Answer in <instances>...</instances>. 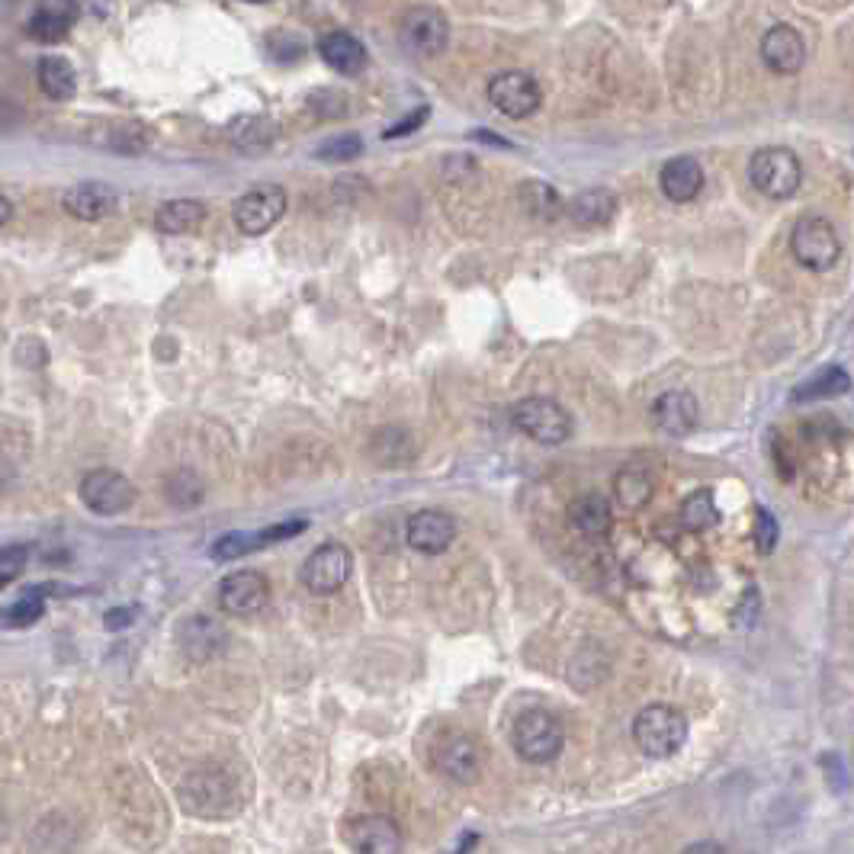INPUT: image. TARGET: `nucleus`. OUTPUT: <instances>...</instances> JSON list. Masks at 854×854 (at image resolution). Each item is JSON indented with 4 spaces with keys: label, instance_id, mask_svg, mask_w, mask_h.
Returning <instances> with one entry per match:
<instances>
[{
    "label": "nucleus",
    "instance_id": "nucleus-1",
    "mask_svg": "<svg viewBox=\"0 0 854 854\" xmlns=\"http://www.w3.org/2000/svg\"><path fill=\"white\" fill-rule=\"evenodd\" d=\"M177 797L187 813H193L200 819H228L238 809H244L241 781L234 771H228L222 765H203V768L190 771L180 781Z\"/></svg>",
    "mask_w": 854,
    "mask_h": 854
},
{
    "label": "nucleus",
    "instance_id": "nucleus-2",
    "mask_svg": "<svg viewBox=\"0 0 854 854\" xmlns=\"http://www.w3.org/2000/svg\"><path fill=\"white\" fill-rule=\"evenodd\" d=\"M512 745L524 761L550 765L560 758V751L566 745V726L556 713H550L543 707H530L514 720Z\"/></svg>",
    "mask_w": 854,
    "mask_h": 854
},
{
    "label": "nucleus",
    "instance_id": "nucleus-3",
    "mask_svg": "<svg viewBox=\"0 0 854 854\" xmlns=\"http://www.w3.org/2000/svg\"><path fill=\"white\" fill-rule=\"evenodd\" d=\"M633 739L649 758H672L687 742V720L669 703H649L633 720Z\"/></svg>",
    "mask_w": 854,
    "mask_h": 854
},
{
    "label": "nucleus",
    "instance_id": "nucleus-4",
    "mask_svg": "<svg viewBox=\"0 0 854 854\" xmlns=\"http://www.w3.org/2000/svg\"><path fill=\"white\" fill-rule=\"evenodd\" d=\"M748 180L768 200H791L803 183V168L791 148L768 145L748 158Z\"/></svg>",
    "mask_w": 854,
    "mask_h": 854
},
{
    "label": "nucleus",
    "instance_id": "nucleus-5",
    "mask_svg": "<svg viewBox=\"0 0 854 854\" xmlns=\"http://www.w3.org/2000/svg\"><path fill=\"white\" fill-rule=\"evenodd\" d=\"M512 421L517 431H524L530 441L546 444V447H560L572 437L569 411L546 396H527L517 401L512 408Z\"/></svg>",
    "mask_w": 854,
    "mask_h": 854
},
{
    "label": "nucleus",
    "instance_id": "nucleus-6",
    "mask_svg": "<svg viewBox=\"0 0 854 854\" xmlns=\"http://www.w3.org/2000/svg\"><path fill=\"white\" fill-rule=\"evenodd\" d=\"M791 251L806 270H832L842 257V241L835 226L826 216H803L791 231Z\"/></svg>",
    "mask_w": 854,
    "mask_h": 854
},
{
    "label": "nucleus",
    "instance_id": "nucleus-7",
    "mask_svg": "<svg viewBox=\"0 0 854 854\" xmlns=\"http://www.w3.org/2000/svg\"><path fill=\"white\" fill-rule=\"evenodd\" d=\"M286 206H289V196H286L280 183H257L244 196L234 200L231 219H234L238 231L257 238V234H267L284 219Z\"/></svg>",
    "mask_w": 854,
    "mask_h": 854
},
{
    "label": "nucleus",
    "instance_id": "nucleus-8",
    "mask_svg": "<svg viewBox=\"0 0 854 854\" xmlns=\"http://www.w3.org/2000/svg\"><path fill=\"white\" fill-rule=\"evenodd\" d=\"M489 104L508 119H527L540 110L543 91L527 71H502L489 81Z\"/></svg>",
    "mask_w": 854,
    "mask_h": 854
},
{
    "label": "nucleus",
    "instance_id": "nucleus-9",
    "mask_svg": "<svg viewBox=\"0 0 854 854\" xmlns=\"http://www.w3.org/2000/svg\"><path fill=\"white\" fill-rule=\"evenodd\" d=\"M81 502L100 517L129 512L135 505V485L116 469H91L77 489Z\"/></svg>",
    "mask_w": 854,
    "mask_h": 854
},
{
    "label": "nucleus",
    "instance_id": "nucleus-10",
    "mask_svg": "<svg viewBox=\"0 0 854 854\" xmlns=\"http://www.w3.org/2000/svg\"><path fill=\"white\" fill-rule=\"evenodd\" d=\"M434 768L450 778L454 784H472L479 774H482V765H485V755H482V745L472 739L469 733H444L441 739L434 742Z\"/></svg>",
    "mask_w": 854,
    "mask_h": 854
},
{
    "label": "nucleus",
    "instance_id": "nucleus-11",
    "mask_svg": "<svg viewBox=\"0 0 854 854\" xmlns=\"http://www.w3.org/2000/svg\"><path fill=\"white\" fill-rule=\"evenodd\" d=\"M401 43L408 52L424 58H437L447 52L450 43V23L437 7H411L401 16Z\"/></svg>",
    "mask_w": 854,
    "mask_h": 854
},
{
    "label": "nucleus",
    "instance_id": "nucleus-12",
    "mask_svg": "<svg viewBox=\"0 0 854 854\" xmlns=\"http://www.w3.org/2000/svg\"><path fill=\"white\" fill-rule=\"evenodd\" d=\"M353 572V553L344 543H322L302 566V585L312 594H335Z\"/></svg>",
    "mask_w": 854,
    "mask_h": 854
},
{
    "label": "nucleus",
    "instance_id": "nucleus-13",
    "mask_svg": "<svg viewBox=\"0 0 854 854\" xmlns=\"http://www.w3.org/2000/svg\"><path fill=\"white\" fill-rule=\"evenodd\" d=\"M270 598V581L257 569H238L219 581V608L228 617H251Z\"/></svg>",
    "mask_w": 854,
    "mask_h": 854
},
{
    "label": "nucleus",
    "instance_id": "nucleus-14",
    "mask_svg": "<svg viewBox=\"0 0 854 854\" xmlns=\"http://www.w3.org/2000/svg\"><path fill=\"white\" fill-rule=\"evenodd\" d=\"M405 537L408 546L428 556H441L450 550L456 540V520L454 514L437 512V508H424V512L411 514L405 524Z\"/></svg>",
    "mask_w": 854,
    "mask_h": 854
},
{
    "label": "nucleus",
    "instance_id": "nucleus-15",
    "mask_svg": "<svg viewBox=\"0 0 854 854\" xmlns=\"http://www.w3.org/2000/svg\"><path fill=\"white\" fill-rule=\"evenodd\" d=\"M347 845L357 854H401V829L389 816H360L347 826Z\"/></svg>",
    "mask_w": 854,
    "mask_h": 854
},
{
    "label": "nucleus",
    "instance_id": "nucleus-16",
    "mask_svg": "<svg viewBox=\"0 0 854 854\" xmlns=\"http://www.w3.org/2000/svg\"><path fill=\"white\" fill-rule=\"evenodd\" d=\"M305 530V520H286V524H274L267 530H254V533H226L213 543L209 556L219 560V563H231V560H241L248 553H257L270 543H280V540H292L296 533Z\"/></svg>",
    "mask_w": 854,
    "mask_h": 854
},
{
    "label": "nucleus",
    "instance_id": "nucleus-17",
    "mask_svg": "<svg viewBox=\"0 0 854 854\" xmlns=\"http://www.w3.org/2000/svg\"><path fill=\"white\" fill-rule=\"evenodd\" d=\"M761 61L774 71V74H797L799 68L806 64V39L799 36L794 26L778 23L761 36Z\"/></svg>",
    "mask_w": 854,
    "mask_h": 854
},
{
    "label": "nucleus",
    "instance_id": "nucleus-18",
    "mask_svg": "<svg viewBox=\"0 0 854 854\" xmlns=\"http://www.w3.org/2000/svg\"><path fill=\"white\" fill-rule=\"evenodd\" d=\"M652 424H655L665 437L682 441V437L697 431V424H700V405H697V399H694L690 393L672 389V393L659 396L655 405H652Z\"/></svg>",
    "mask_w": 854,
    "mask_h": 854
},
{
    "label": "nucleus",
    "instance_id": "nucleus-19",
    "mask_svg": "<svg viewBox=\"0 0 854 854\" xmlns=\"http://www.w3.org/2000/svg\"><path fill=\"white\" fill-rule=\"evenodd\" d=\"M116 203H119V196H116L113 187L97 183V180L74 183V187L64 190V196H61L64 213L74 216V219H81V222H100V219L113 216Z\"/></svg>",
    "mask_w": 854,
    "mask_h": 854
},
{
    "label": "nucleus",
    "instance_id": "nucleus-20",
    "mask_svg": "<svg viewBox=\"0 0 854 854\" xmlns=\"http://www.w3.org/2000/svg\"><path fill=\"white\" fill-rule=\"evenodd\" d=\"M315 49H318V58H322L332 71L344 74V77L360 74V71L366 68V46H363L353 33L332 29V33H325V36L318 39Z\"/></svg>",
    "mask_w": 854,
    "mask_h": 854
},
{
    "label": "nucleus",
    "instance_id": "nucleus-21",
    "mask_svg": "<svg viewBox=\"0 0 854 854\" xmlns=\"http://www.w3.org/2000/svg\"><path fill=\"white\" fill-rule=\"evenodd\" d=\"M659 187L672 203H690L703 190V165L690 155H678V158L662 165Z\"/></svg>",
    "mask_w": 854,
    "mask_h": 854
},
{
    "label": "nucleus",
    "instance_id": "nucleus-22",
    "mask_svg": "<svg viewBox=\"0 0 854 854\" xmlns=\"http://www.w3.org/2000/svg\"><path fill=\"white\" fill-rule=\"evenodd\" d=\"M74 20H77V7H74V3H46V7H39V10L29 16L26 36L36 39V43L52 46V43H61V39L71 33Z\"/></svg>",
    "mask_w": 854,
    "mask_h": 854
},
{
    "label": "nucleus",
    "instance_id": "nucleus-23",
    "mask_svg": "<svg viewBox=\"0 0 854 854\" xmlns=\"http://www.w3.org/2000/svg\"><path fill=\"white\" fill-rule=\"evenodd\" d=\"M113 809L119 816L122 832L132 835V839H135V832H161L165 829L161 822H155V816L165 819L158 797H113Z\"/></svg>",
    "mask_w": 854,
    "mask_h": 854
},
{
    "label": "nucleus",
    "instance_id": "nucleus-24",
    "mask_svg": "<svg viewBox=\"0 0 854 854\" xmlns=\"http://www.w3.org/2000/svg\"><path fill=\"white\" fill-rule=\"evenodd\" d=\"M226 629L209 617H190L180 627V646L190 659H213L226 646Z\"/></svg>",
    "mask_w": 854,
    "mask_h": 854
},
{
    "label": "nucleus",
    "instance_id": "nucleus-25",
    "mask_svg": "<svg viewBox=\"0 0 854 854\" xmlns=\"http://www.w3.org/2000/svg\"><path fill=\"white\" fill-rule=\"evenodd\" d=\"M569 213L578 226H608V222L617 216V196H614L608 187L585 190V193H578V196L572 200Z\"/></svg>",
    "mask_w": 854,
    "mask_h": 854
},
{
    "label": "nucleus",
    "instance_id": "nucleus-26",
    "mask_svg": "<svg viewBox=\"0 0 854 854\" xmlns=\"http://www.w3.org/2000/svg\"><path fill=\"white\" fill-rule=\"evenodd\" d=\"M206 222V206L200 200H171L155 213V228L165 234H190Z\"/></svg>",
    "mask_w": 854,
    "mask_h": 854
},
{
    "label": "nucleus",
    "instance_id": "nucleus-27",
    "mask_svg": "<svg viewBox=\"0 0 854 854\" xmlns=\"http://www.w3.org/2000/svg\"><path fill=\"white\" fill-rule=\"evenodd\" d=\"M652 492H655L652 476L642 466H627L614 479V495H617L621 508H627V512H642L652 502Z\"/></svg>",
    "mask_w": 854,
    "mask_h": 854
},
{
    "label": "nucleus",
    "instance_id": "nucleus-28",
    "mask_svg": "<svg viewBox=\"0 0 854 854\" xmlns=\"http://www.w3.org/2000/svg\"><path fill=\"white\" fill-rule=\"evenodd\" d=\"M36 77H39V87L49 100H71L74 91H77V74H74L71 61L58 56L43 58Z\"/></svg>",
    "mask_w": 854,
    "mask_h": 854
},
{
    "label": "nucleus",
    "instance_id": "nucleus-29",
    "mask_svg": "<svg viewBox=\"0 0 854 854\" xmlns=\"http://www.w3.org/2000/svg\"><path fill=\"white\" fill-rule=\"evenodd\" d=\"M277 139V125L264 116H244L231 125V145L244 155H261Z\"/></svg>",
    "mask_w": 854,
    "mask_h": 854
},
{
    "label": "nucleus",
    "instance_id": "nucleus-30",
    "mask_svg": "<svg viewBox=\"0 0 854 854\" xmlns=\"http://www.w3.org/2000/svg\"><path fill=\"white\" fill-rule=\"evenodd\" d=\"M569 517L572 524H575L585 537H601V533H608V527H611V508H608V502H604L601 495H594V492L575 498L569 505Z\"/></svg>",
    "mask_w": 854,
    "mask_h": 854
},
{
    "label": "nucleus",
    "instance_id": "nucleus-31",
    "mask_svg": "<svg viewBox=\"0 0 854 854\" xmlns=\"http://www.w3.org/2000/svg\"><path fill=\"white\" fill-rule=\"evenodd\" d=\"M849 386H852L849 373H845L842 366H829V370L816 373L813 380L799 383L797 389H794V396H791V399H794V401L835 399V396H845V393H849Z\"/></svg>",
    "mask_w": 854,
    "mask_h": 854
},
{
    "label": "nucleus",
    "instance_id": "nucleus-32",
    "mask_svg": "<svg viewBox=\"0 0 854 854\" xmlns=\"http://www.w3.org/2000/svg\"><path fill=\"white\" fill-rule=\"evenodd\" d=\"M520 203H524V209H527L533 219H540V222H553V219L563 216V200H560V193H556L550 183H543V180H527V183L520 187Z\"/></svg>",
    "mask_w": 854,
    "mask_h": 854
},
{
    "label": "nucleus",
    "instance_id": "nucleus-33",
    "mask_svg": "<svg viewBox=\"0 0 854 854\" xmlns=\"http://www.w3.org/2000/svg\"><path fill=\"white\" fill-rule=\"evenodd\" d=\"M678 520H682L684 530H690V533L710 530V527L720 520L717 502H713V492H710V489H697V492H690V495L682 502Z\"/></svg>",
    "mask_w": 854,
    "mask_h": 854
},
{
    "label": "nucleus",
    "instance_id": "nucleus-34",
    "mask_svg": "<svg viewBox=\"0 0 854 854\" xmlns=\"http://www.w3.org/2000/svg\"><path fill=\"white\" fill-rule=\"evenodd\" d=\"M43 614H46V598H43V591L36 588V591H29L26 598H20V601H13L10 608L0 611V627L3 629L33 627Z\"/></svg>",
    "mask_w": 854,
    "mask_h": 854
},
{
    "label": "nucleus",
    "instance_id": "nucleus-35",
    "mask_svg": "<svg viewBox=\"0 0 854 854\" xmlns=\"http://www.w3.org/2000/svg\"><path fill=\"white\" fill-rule=\"evenodd\" d=\"M357 155H363V142H360V135H353V132L338 135V139H328V142L318 145V152H315V158H322V161H350V158H357Z\"/></svg>",
    "mask_w": 854,
    "mask_h": 854
},
{
    "label": "nucleus",
    "instance_id": "nucleus-36",
    "mask_svg": "<svg viewBox=\"0 0 854 854\" xmlns=\"http://www.w3.org/2000/svg\"><path fill=\"white\" fill-rule=\"evenodd\" d=\"M26 560H29V550H26V546H7V550H0V588H7L20 572L26 569Z\"/></svg>",
    "mask_w": 854,
    "mask_h": 854
},
{
    "label": "nucleus",
    "instance_id": "nucleus-37",
    "mask_svg": "<svg viewBox=\"0 0 854 854\" xmlns=\"http://www.w3.org/2000/svg\"><path fill=\"white\" fill-rule=\"evenodd\" d=\"M778 520L768 508H755V540H758V550L761 553H771L774 543H778Z\"/></svg>",
    "mask_w": 854,
    "mask_h": 854
},
{
    "label": "nucleus",
    "instance_id": "nucleus-38",
    "mask_svg": "<svg viewBox=\"0 0 854 854\" xmlns=\"http://www.w3.org/2000/svg\"><path fill=\"white\" fill-rule=\"evenodd\" d=\"M424 119H428V107H421V110H414L408 119H401V122H396V125H389V129L383 132V139H401V135H411L414 129H421Z\"/></svg>",
    "mask_w": 854,
    "mask_h": 854
},
{
    "label": "nucleus",
    "instance_id": "nucleus-39",
    "mask_svg": "<svg viewBox=\"0 0 854 854\" xmlns=\"http://www.w3.org/2000/svg\"><path fill=\"white\" fill-rule=\"evenodd\" d=\"M684 854H726V849L720 845V842H694V845H687L684 849Z\"/></svg>",
    "mask_w": 854,
    "mask_h": 854
},
{
    "label": "nucleus",
    "instance_id": "nucleus-40",
    "mask_svg": "<svg viewBox=\"0 0 854 854\" xmlns=\"http://www.w3.org/2000/svg\"><path fill=\"white\" fill-rule=\"evenodd\" d=\"M125 624H132V611H113L107 617V627H125Z\"/></svg>",
    "mask_w": 854,
    "mask_h": 854
},
{
    "label": "nucleus",
    "instance_id": "nucleus-41",
    "mask_svg": "<svg viewBox=\"0 0 854 854\" xmlns=\"http://www.w3.org/2000/svg\"><path fill=\"white\" fill-rule=\"evenodd\" d=\"M10 216H13V206H10V200H7V196H0V228L10 222Z\"/></svg>",
    "mask_w": 854,
    "mask_h": 854
}]
</instances>
